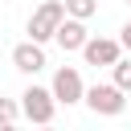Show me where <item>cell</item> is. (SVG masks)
Instances as JSON below:
<instances>
[{
  "label": "cell",
  "instance_id": "cell-1",
  "mask_svg": "<svg viewBox=\"0 0 131 131\" xmlns=\"http://www.w3.org/2000/svg\"><path fill=\"white\" fill-rule=\"evenodd\" d=\"M61 20H66V0H41L37 12L29 16V37L45 45V41H53V33H57Z\"/></svg>",
  "mask_w": 131,
  "mask_h": 131
},
{
  "label": "cell",
  "instance_id": "cell-2",
  "mask_svg": "<svg viewBox=\"0 0 131 131\" xmlns=\"http://www.w3.org/2000/svg\"><path fill=\"white\" fill-rule=\"evenodd\" d=\"M20 111H25V119L29 123H53V115H57V94L53 90H45V86H29L25 94H20Z\"/></svg>",
  "mask_w": 131,
  "mask_h": 131
},
{
  "label": "cell",
  "instance_id": "cell-3",
  "mask_svg": "<svg viewBox=\"0 0 131 131\" xmlns=\"http://www.w3.org/2000/svg\"><path fill=\"white\" fill-rule=\"evenodd\" d=\"M86 106L94 111V115H123L127 111V90L123 86H115V82H94L90 90H86Z\"/></svg>",
  "mask_w": 131,
  "mask_h": 131
},
{
  "label": "cell",
  "instance_id": "cell-4",
  "mask_svg": "<svg viewBox=\"0 0 131 131\" xmlns=\"http://www.w3.org/2000/svg\"><path fill=\"white\" fill-rule=\"evenodd\" d=\"M49 90H53L57 102H66V106L86 102V86H82V74H78L74 66H61V70L53 74V86H49Z\"/></svg>",
  "mask_w": 131,
  "mask_h": 131
},
{
  "label": "cell",
  "instance_id": "cell-5",
  "mask_svg": "<svg viewBox=\"0 0 131 131\" xmlns=\"http://www.w3.org/2000/svg\"><path fill=\"white\" fill-rule=\"evenodd\" d=\"M82 57H86V66H115L123 57V41H115V37H90L82 45Z\"/></svg>",
  "mask_w": 131,
  "mask_h": 131
},
{
  "label": "cell",
  "instance_id": "cell-6",
  "mask_svg": "<svg viewBox=\"0 0 131 131\" xmlns=\"http://www.w3.org/2000/svg\"><path fill=\"white\" fill-rule=\"evenodd\" d=\"M53 41L66 49V53H74V49H82L86 41H90V33H86V20L82 16H70L66 12V20L57 25V33H53Z\"/></svg>",
  "mask_w": 131,
  "mask_h": 131
},
{
  "label": "cell",
  "instance_id": "cell-7",
  "mask_svg": "<svg viewBox=\"0 0 131 131\" xmlns=\"http://www.w3.org/2000/svg\"><path fill=\"white\" fill-rule=\"evenodd\" d=\"M12 66H16L20 74H41V70H45V45L33 41V37L20 41V45L12 49Z\"/></svg>",
  "mask_w": 131,
  "mask_h": 131
},
{
  "label": "cell",
  "instance_id": "cell-8",
  "mask_svg": "<svg viewBox=\"0 0 131 131\" xmlns=\"http://www.w3.org/2000/svg\"><path fill=\"white\" fill-rule=\"evenodd\" d=\"M66 12H70V16H82V20H90V16L98 12V0H66Z\"/></svg>",
  "mask_w": 131,
  "mask_h": 131
},
{
  "label": "cell",
  "instance_id": "cell-9",
  "mask_svg": "<svg viewBox=\"0 0 131 131\" xmlns=\"http://www.w3.org/2000/svg\"><path fill=\"white\" fill-rule=\"evenodd\" d=\"M20 115H25V111H20V106H16L12 98H0V127H12V123H16Z\"/></svg>",
  "mask_w": 131,
  "mask_h": 131
},
{
  "label": "cell",
  "instance_id": "cell-10",
  "mask_svg": "<svg viewBox=\"0 0 131 131\" xmlns=\"http://www.w3.org/2000/svg\"><path fill=\"white\" fill-rule=\"evenodd\" d=\"M111 70H115V86H123V90L131 94V61H123V57H119Z\"/></svg>",
  "mask_w": 131,
  "mask_h": 131
},
{
  "label": "cell",
  "instance_id": "cell-11",
  "mask_svg": "<svg viewBox=\"0 0 131 131\" xmlns=\"http://www.w3.org/2000/svg\"><path fill=\"white\" fill-rule=\"evenodd\" d=\"M119 41H123V49H127V53H131V20H127V25H123V37H119Z\"/></svg>",
  "mask_w": 131,
  "mask_h": 131
},
{
  "label": "cell",
  "instance_id": "cell-12",
  "mask_svg": "<svg viewBox=\"0 0 131 131\" xmlns=\"http://www.w3.org/2000/svg\"><path fill=\"white\" fill-rule=\"evenodd\" d=\"M127 106H131V98H127Z\"/></svg>",
  "mask_w": 131,
  "mask_h": 131
},
{
  "label": "cell",
  "instance_id": "cell-13",
  "mask_svg": "<svg viewBox=\"0 0 131 131\" xmlns=\"http://www.w3.org/2000/svg\"><path fill=\"white\" fill-rule=\"evenodd\" d=\"M127 4H131V0H127Z\"/></svg>",
  "mask_w": 131,
  "mask_h": 131
}]
</instances>
